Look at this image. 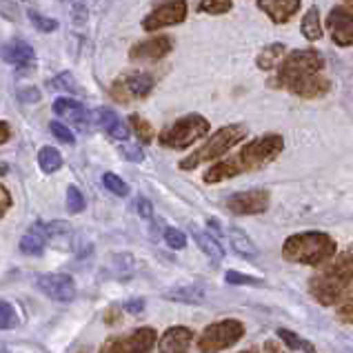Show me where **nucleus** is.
Segmentation results:
<instances>
[{
  "label": "nucleus",
  "mask_w": 353,
  "mask_h": 353,
  "mask_svg": "<svg viewBox=\"0 0 353 353\" xmlns=\"http://www.w3.org/2000/svg\"><path fill=\"white\" fill-rule=\"evenodd\" d=\"M325 60L316 49H296L278 67L274 85L300 98H320L329 92V80L322 76Z\"/></svg>",
  "instance_id": "nucleus-1"
},
{
  "label": "nucleus",
  "mask_w": 353,
  "mask_h": 353,
  "mask_svg": "<svg viewBox=\"0 0 353 353\" xmlns=\"http://www.w3.org/2000/svg\"><path fill=\"white\" fill-rule=\"evenodd\" d=\"M282 149H285V140H282V136H278V134H267V136L254 138L251 143L242 147L236 156L211 165L205 171L203 180L207 185H216V183H225V180L236 178L240 174H247V171L262 169L265 165L274 163V160L282 154Z\"/></svg>",
  "instance_id": "nucleus-2"
},
{
  "label": "nucleus",
  "mask_w": 353,
  "mask_h": 353,
  "mask_svg": "<svg viewBox=\"0 0 353 353\" xmlns=\"http://www.w3.org/2000/svg\"><path fill=\"white\" fill-rule=\"evenodd\" d=\"M353 285V245L322 265L309 280V291L320 305H338L340 298Z\"/></svg>",
  "instance_id": "nucleus-3"
},
{
  "label": "nucleus",
  "mask_w": 353,
  "mask_h": 353,
  "mask_svg": "<svg viewBox=\"0 0 353 353\" xmlns=\"http://www.w3.org/2000/svg\"><path fill=\"white\" fill-rule=\"evenodd\" d=\"M336 254V240L325 231H302L282 242V258L305 267H322Z\"/></svg>",
  "instance_id": "nucleus-4"
},
{
  "label": "nucleus",
  "mask_w": 353,
  "mask_h": 353,
  "mask_svg": "<svg viewBox=\"0 0 353 353\" xmlns=\"http://www.w3.org/2000/svg\"><path fill=\"white\" fill-rule=\"evenodd\" d=\"M247 138V127L245 125H227L218 129L205 145H200L194 154H189L185 160H180V169L191 171L203 163H216L218 158H223L227 151L234 149L238 143Z\"/></svg>",
  "instance_id": "nucleus-5"
},
{
  "label": "nucleus",
  "mask_w": 353,
  "mask_h": 353,
  "mask_svg": "<svg viewBox=\"0 0 353 353\" xmlns=\"http://www.w3.org/2000/svg\"><path fill=\"white\" fill-rule=\"evenodd\" d=\"M209 120L200 114H189L178 118L174 125H169L160 134V145L167 149H187L191 145H196L200 138H205L209 134Z\"/></svg>",
  "instance_id": "nucleus-6"
},
{
  "label": "nucleus",
  "mask_w": 353,
  "mask_h": 353,
  "mask_svg": "<svg viewBox=\"0 0 353 353\" xmlns=\"http://www.w3.org/2000/svg\"><path fill=\"white\" fill-rule=\"evenodd\" d=\"M245 336V325L236 318H227L209 325L198 338V351L200 353H220L229 347H234L236 342Z\"/></svg>",
  "instance_id": "nucleus-7"
},
{
  "label": "nucleus",
  "mask_w": 353,
  "mask_h": 353,
  "mask_svg": "<svg viewBox=\"0 0 353 353\" xmlns=\"http://www.w3.org/2000/svg\"><path fill=\"white\" fill-rule=\"evenodd\" d=\"M154 89V78L145 72H125L120 74L112 87H109V94L120 105H129L136 103V100H143L151 94Z\"/></svg>",
  "instance_id": "nucleus-8"
},
{
  "label": "nucleus",
  "mask_w": 353,
  "mask_h": 353,
  "mask_svg": "<svg viewBox=\"0 0 353 353\" xmlns=\"http://www.w3.org/2000/svg\"><path fill=\"white\" fill-rule=\"evenodd\" d=\"M156 340H158L156 329L140 327L127 336H116L105 340V345L100 347V353H149L154 349Z\"/></svg>",
  "instance_id": "nucleus-9"
},
{
  "label": "nucleus",
  "mask_w": 353,
  "mask_h": 353,
  "mask_svg": "<svg viewBox=\"0 0 353 353\" xmlns=\"http://www.w3.org/2000/svg\"><path fill=\"white\" fill-rule=\"evenodd\" d=\"M185 18H187V0H167V3L156 7L149 16H145L143 29L145 32H158V29L185 23Z\"/></svg>",
  "instance_id": "nucleus-10"
},
{
  "label": "nucleus",
  "mask_w": 353,
  "mask_h": 353,
  "mask_svg": "<svg viewBox=\"0 0 353 353\" xmlns=\"http://www.w3.org/2000/svg\"><path fill=\"white\" fill-rule=\"evenodd\" d=\"M327 29L338 47L353 45V5L340 3L327 16Z\"/></svg>",
  "instance_id": "nucleus-11"
},
{
  "label": "nucleus",
  "mask_w": 353,
  "mask_h": 353,
  "mask_svg": "<svg viewBox=\"0 0 353 353\" xmlns=\"http://www.w3.org/2000/svg\"><path fill=\"white\" fill-rule=\"evenodd\" d=\"M227 209L236 216H258L265 214L269 209V191L265 189H249L238 191V194L229 196Z\"/></svg>",
  "instance_id": "nucleus-12"
},
{
  "label": "nucleus",
  "mask_w": 353,
  "mask_h": 353,
  "mask_svg": "<svg viewBox=\"0 0 353 353\" xmlns=\"http://www.w3.org/2000/svg\"><path fill=\"white\" fill-rule=\"evenodd\" d=\"M36 287L56 302H72L76 298V282L67 274H45L38 278Z\"/></svg>",
  "instance_id": "nucleus-13"
},
{
  "label": "nucleus",
  "mask_w": 353,
  "mask_h": 353,
  "mask_svg": "<svg viewBox=\"0 0 353 353\" xmlns=\"http://www.w3.org/2000/svg\"><path fill=\"white\" fill-rule=\"evenodd\" d=\"M171 49H174V38L154 36L131 47L129 58L134 60V63H156V60H163L165 56H169Z\"/></svg>",
  "instance_id": "nucleus-14"
},
{
  "label": "nucleus",
  "mask_w": 353,
  "mask_h": 353,
  "mask_svg": "<svg viewBox=\"0 0 353 353\" xmlns=\"http://www.w3.org/2000/svg\"><path fill=\"white\" fill-rule=\"evenodd\" d=\"M0 58L7 65L18 67V69H29L36 65V52L32 45L23 43V40H9L0 47Z\"/></svg>",
  "instance_id": "nucleus-15"
},
{
  "label": "nucleus",
  "mask_w": 353,
  "mask_h": 353,
  "mask_svg": "<svg viewBox=\"0 0 353 353\" xmlns=\"http://www.w3.org/2000/svg\"><path fill=\"white\" fill-rule=\"evenodd\" d=\"M194 342V331L187 327H169L158 342V353H187Z\"/></svg>",
  "instance_id": "nucleus-16"
},
{
  "label": "nucleus",
  "mask_w": 353,
  "mask_h": 353,
  "mask_svg": "<svg viewBox=\"0 0 353 353\" xmlns=\"http://www.w3.org/2000/svg\"><path fill=\"white\" fill-rule=\"evenodd\" d=\"M54 112L65 120V123L74 125L76 129L85 131L87 125H89V114L85 105H80L78 100L74 98H56L54 103Z\"/></svg>",
  "instance_id": "nucleus-17"
},
{
  "label": "nucleus",
  "mask_w": 353,
  "mask_h": 353,
  "mask_svg": "<svg viewBox=\"0 0 353 353\" xmlns=\"http://www.w3.org/2000/svg\"><path fill=\"white\" fill-rule=\"evenodd\" d=\"M302 0H258V9H262L276 25L289 23L296 16Z\"/></svg>",
  "instance_id": "nucleus-18"
},
{
  "label": "nucleus",
  "mask_w": 353,
  "mask_h": 353,
  "mask_svg": "<svg viewBox=\"0 0 353 353\" xmlns=\"http://www.w3.org/2000/svg\"><path fill=\"white\" fill-rule=\"evenodd\" d=\"M96 120L112 138L120 140V143H127L129 140L131 131H129L127 123H123V118H120L116 112H112V109H96Z\"/></svg>",
  "instance_id": "nucleus-19"
},
{
  "label": "nucleus",
  "mask_w": 353,
  "mask_h": 353,
  "mask_svg": "<svg viewBox=\"0 0 353 353\" xmlns=\"http://www.w3.org/2000/svg\"><path fill=\"white\" fill-rule=\"evenodd\" d=\"M191 234H194V240L196 245L200 247V251H205V254L211 258V260H223L225 258V249L223 245L216 240V236H211L209 231L205 229H198V227H191Z\"/></svg>",
  "instance_id": "nucleus-20"
},
{
  "label": "nucleus",
  "mask_w": 353,
  "mask_h": 353,
  "mask_svg": "<svg viewBox=\"0 0 353 353\" xmlns=\"http://www.w3.org/2000/svg\"><path fill=\"white\" fill-rule=\"evenodd\" d=\"M229 240H231V247H234V251H238V254H240L242 258L256 260V258L260 256V251H258V247H256V242L251 240L242 229L231 227V229H229Z\"/></svg>",
  "instance_id": "nucleus-21"
},
{
  "label": "nucleus",
  "mask_w": 353,
  "mask_h": 353,
  "mask_svg": "<svg viewBox=\"0 0 353 353\" xmlns=\"http://www.w3.org/2000/svg\"><path fill=\"white\" fill-rule=\"evenodd\" d=\"M285 58H287V47L280 45V43H274V45L262 49L256 63H258V67L262 69V72H271V69H278Z\"/></svg>",
  "instance_id": "nucleus-22"
},
{
  "label": "nucleus",
  "mask_w": 353,
  "mask_h": 353,
  "mask_svg": "<svg viewBox=\"0 0 353 353\" xmlns=\"http://www.w3.org/2000/svg\"><path fill=\"white\" fill-rule=\"evenodd\" d=\"M167 300H174V302H183V305H194V302H200L205 298V291L203 287H196V285H185V287H174L163 294Z\"/></svg>",
  "instance_id": "nucleus-23"
},
{
  "label": "nucleus",
  "mask_w": 353,
  "mask_h": 353,
  "mask_svg": "<svg viewBox=\"0 0 353 353\" xmlns=\"http://www.w3.org/2000/svg\"><path fill=\"white\" fill-rule=\"evenodd\" d=\"M300 29H302V36H305L307 40H311V43H316V40L322 38V23H320L318 7H309V12L302 16Z\"/></svg>",
  "instance_id": "nucleus-24"
},
{
  "label": "nucleus",
  "mask_w": 353,
  "mask_h": 353,
  "mask_svg": "<svg viewBox=\"0 0 353 353\" xmlns=\"http://www.w3.org/2000/svg\"><path fill=\"white\" fill-rule=\"evenodd\" d=\"M38 165L45 174H56L63 167V154L56 147H43L38 151Z\"/></svg>",
  "instance_id": "nucleus-25"
},
{
  "label": "nucleus",
  "mask_w": 353,
  "mask_h": 353,
  "mask_svg": "<svg viewBox=\"0 0 353 353\" xmlns=\"http://www.w3.org/2000/svg\"><path fill=\"white\" fill-rule=\"evenodd\" d=\"M45 245H47V240L40 231H27L23 240H20V251H23L25 256H40L45 251Z\"/></svg>",
  "instance_id": "nucleus-26"
},
{
  "label": "nucleus",
  "mask_w": 353,
  "mask_h": 353,
  "mask_svg": "<svg viewBox=\"0 0 353 353\" xmlns=\"http://www.w3.org/2000/svg\"><path fill=\"white\" fill-rule=\"evenodd\" d=\"M278 338L282 345H287V349L291 351L314 353V345H311V342H307L305 338H300L298 334H294V331H289V329H278Z\"/></svg>",
  "instance_id": "nucleus-27"
},
{
  "label": "nucleus",
  "mask_w": 353,
  "mask_h": 353,
  "mask_svg": "<svg viewBox=\"0 0 353 353\" xmlns=\"http://www.w3.org/2000/svg\"><path fill=\"white\" fill-rule=\"evenodd\" d=\"M129 125H131V129L136 131V136H138V140L140 143H145V145H149L151 140H154V127H151L145 118H140L138 114H131L129 116Z\"/></svg>",
  "instance_id": "nucleus-28"
},
{
  "label": "nucleus",
  "mask_w": 353,
  "mask_h": 353,
  "mask_svg": "<svg viewBox=\"0 0 353 353\" xmlns=\"http://www.w3.org/2000/svg\"><path fill=\"white\" fill-rule=\"evenodd\" d=\"M231 7H234V0H200L198 12L220 16V14L231 12Z\"/></svg>",
  "instance_id": "nucleus-29"
},
{
  "label": "nucleus",
  "mask_w": 353,
  "mask_h": 353,
  "mask_svg": "<svg viewBox=\"0 0 353 353\" xmlns=\"http://www.w3.org/2000/svg\"><path fill=\"white\" fill-rule=\"evenodd\" d=\"M18 325V314L16 309L9 305L7 300H0V331L7 329H16Z\"/></svg>",
  "instance_id": "nucleus-30"
},
{
  "label": "nucleus",
  "mask_w": 353,
  "mask_h": 353,
  "mask_svg": "<svg viewBox=\"0 0 353 353\" xmlns=\"http://www.w3.org/2000/svg\"><path fill=\"white\" fill-rule=\"evenodd\" d=\"M103 185H105V189L112 191L114 196L125 198L129 194V185L120 176H116V174H105L103 176Z\"/></svg>",
  "instance_id": "nucleus-31"
},
{
  "label": "nucleus",
  "mask_w": 353,
  "mask_h": 353,
  "mask_svg": "<svg viewBox=\"0 0 353 353\" xmlns=\"http://www.w3.org/2000/svg\"><path fill=\"white\" fill-rule=\"evenodd\" d=\"M29 20H32L34 27L38 29V32H43V34H52L58 29V20L47 18V16L38 14V12H29Z\"/></svg>",
  "instance_id": "nucleus-32"
},
{
  "label": "nucleus",
  "mask_w": 353,
  "mask_h": 353,
  "mask_svg": "<svg viewBox=\"0 0 353 353\" xmlns=\"http://www.w3.org/2000/svg\"><path fill=\"white\" fill-rule=\"evenodd\" d=\"M67 209H69V214H80V211L85 209V196L80 194V189L74 185L67 189Z\"/></svg>",
  "instance_id": "nucleus-33"
},
{
  "label": "nucleus",
  "mask_w": 353,
  "mask_h": 353,
  "mask_svg": "<svg viewBox=\"0 0 353 353\" xmlns=\"http://www.w3.org/2000/svg\"><path fill=\"white\" fill-rule=\"evenodd\" d=\"M225 280L229 282V285H254V287H262L265 285V280L262 278H254V276H245V274H238V271H229V274L225 276Z\"/></svg>",
  "instance_id": "nucleus-34"
},
{
  "label": "nucleus",
  "mask_w": 353,
  "mask_h": 353,
  "mask_svg": "<svg viewBox=\"0 0 353 353\" xmlns=\"http://www.w3.org/2000/svg\"><path fill=\"white\" fill-rule=\"evenodd\" d=\"M165 240L171 249H185L187 247V236L176 227H167L165 229Z\"/></svg>",
  "instance_id": "nucleus-35"
},
{
  "label": "nucleus",
  "mask_w": 353,
  "mask_h": 353,
  "mask_svg": "<svg viewBox=\"0 0 353 353\" xmlns=\"http://www.w3.org/2000/svg\"><path fill=\"white\" fill-rule=\"evenodd\" d=\"M336 316L340 322H345V325H353V291L338 305Z\"/></svg>",
  "instance_id": "nucleus-36"
},
{
  "label": "nucleus",
  "mask_w": 353,
  "mask_h": 353,
  "mask_svg": "<svg viewBox=\"0 0 353 353\" xmlns=\"http://www.w3.org/2000/svg\"><path fill=\"white\" fill-rule=\"evenodd\" d=\"M49 129H52V134L60 140V143H65V145H74L76 143L74 131L69 129L67 125H63V123H52V125H49Z\"/></svg>",
  "instance_id": "nucleus-37"
},
{
  "label": "nucleus",
  "mask_w": 353,
  "mask_h": 353,
  "mask_svg": "<svg viewBox=\"0 0 353 353\" xmlns=\"http://www.w3.org/2000/svg\"><path fill=\"white\" fill-rule=\"evenodd\" d=\"M52 87L54 89H65V92H80V87H78V83L74 80L72 74H60L58 78L52 80Z\"/></svg>",
  "instance_id": "nucleus-38"
},
{
  "label": "nucleus",
  "mask_w": 353,
  "mask_h": 353,
  "mask_svg": "<svg viewBox=\"0 0 353 353\" xmlns=\"http://www.w3.org/2000/svg\"><path fill=\"white\" fill-rule=\"evenodd\" d=\"M120 154H123L129 163H143V149H140V145H131V143H123L120 145Z\"/></svg>",
  "instance_id": "nucleus-39"
},
{
  "label": "nucleus",
  "mask_w": 353,
  "mask_h": 353,
  "mask_svg": "<svg viewBox=\"0 0 353 353\" xmlns=\"http://www.w3.org/2000/svg\"><path fill=\"white\" fill-rule=\"evenodd\" d=\"M12 203H14V200H12V194H9L5 185H0V218H3V216L7 214V211L12 209Z\"/></svg>",
  "instance_id": "nucleus-40"
},
{
  "label": "nucleus",
  "mask_w": 353,
  "mask_h": 353,
  "mask_svg": "<svg viewBox=\"0 0 353 353\" xmlns=\"http://www.w3.org/2000/svg\"><path fill=\"white\" fill-rule=\"evenodd\" d=\"M138 214L143 216V218H151L154 216V209H151V203L145 198V196H140L138 198Z\"/></svg>",
  "instance_id": "nucleus-41"
},
{
  "label": "nucleus",
  "mask_w": 353,
  "mask_h": 353,
  "mask_svg": "<svg viewBox=\"0 0 353 353\" xmlns=\"http://www.w3.org/2000/svg\"><path fill=\"white\" fill-rule=\"evenodd\" d=\"M120 318H123V311H120L118 307H112V309L105 311V322H107V325H118Z\"/></svg>",
  "instance_id": "nucleus-42"
},
{
  "label": "nucleus",
  "mask_w": 353,
  "mask_h": 353,
  "mask_svg": "<svg viewBox=\"0 0 353 353\" xmlns=\"http://www.w3.org/2000/svg\"><path fill=\"white\" fill-rule=\"evenodd\" d=\"M262 351L265 353H285V349H282V342L280 340H267L265 347H262Z\"/></svg>",
  "instance_id": "nucleus-43"
},
{
  "label": "nucleus",
  "mask_w": 353,
  "mask_h": 353,
  "mask_svg": "<svg viewBox=\"0 0 353 353\" xmlns=\"http://www.w3.org/2000/svg\"><path fill=\"white\" fill-rule=\"evenodd\" d=\"M9 138H12V127L7 120H0V145H5Z\"/></svg>",
  "instance_id": "nucleus-44"
},
{
  "label": "nucleus",
  "mask_w": 353,
  "mask_h": 353,
  "mask_svg": "<svg viewBox=\"0 0 353 353\" xmlns=\"http://www.w3.org/2000/svg\"><path fill=\"white\" fill-rule=\"evenodd\" d=\"M27 94H18L20 98L25 100V103H36V100H40V94H38V89H34V87H29V89H25Z\"/></svg>",
  "instance_id": "nucleus-45"
},
{
  "label": "nucleus",
  "mask_w": 353,
  "mask_h": 353,
  "mask_svg": "<svg viewBox=\"0 0 353 353\" xmlns=\"http://www.w3.org/2000/svg\"><path fill=\"white\" fill-rule=\"evenodd\" d=\"M125 309L131 311V314H140V311L145 309V302L143 300H131V302H127V305H125Z\"/></svg>",
  "instance_id": "nucleus-46"
},
{
  "label": "nucleus",
  "mask_w": 353,
  "mask_h": 353,
  "mask_svg": "<svg viewBox=\"0 0 353 353\" xmlns=\"http://www.w3.org/2000/svg\"><path fill=\"white\" fill-rule=\"evenodd\" d=\"M7 174V167L5 165H0V176H5Z\"/></svg>",
  "instance_id": "nucleus-47"
},
{
  "label": "nucleus",
  "mask_w": 353,
  "mask_h": 353,
  "mask_svg": "<svg viewBox=\"0 0 353 353\" xmlns=\"http://www.w3.org/2000/svg\"><path fill=\"white\" fill-rule=\"evenodd\" d=\"M240 353H258L256 349H247V351H240Z\"/></svg>",
  "instance_id": "nucleus-48"
},
{
  "label": "nucleus",
  "mask_w": 353,
  "mask_h": 353,
  "mask_svg": "<svg viewBox=\"0 0 353 353\" xmlns=\"http://www.w3.org/2000/svg\"><path fill=\"white\" fill-rule=\"evenodd\" d=\"M0 353H12V351H9V349H5V347H0Z\"/></svg>",
  "instance_id": "nucleus-49"
},
{
  "label": "nucleus",
  "mask_w": 353,
  "mask_h": 353,
  "mask_svg": "<svg viewBox=\"0 0 353 353\" xmlns=\"http://www.w3.org/2000/svg\"><path fill=\"white\" fill-rule=\"evenodd\" d=\"M78 353H89V349H80Z\"/></svg>",
  "instance_id": "nucleus-50"
},
{
  "label": "nucleus",
  "mask_w": 353,
  "mask_h": 353,
  "mask_svg": "<svg viewBox=\"0 0 353 353\" xmlns=\"http://www.w3.org/2000/svg\"><path fill=\"white\" fill-rule=\"evenodd\" d=\"M342 3H351L353 5V0H342Z\"/></svg>",
  "instance_id": "nucleus-51"
}]
</instances>
